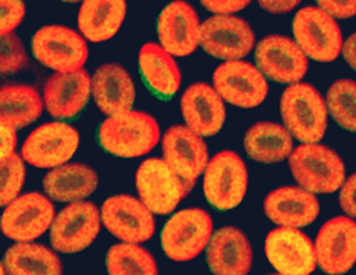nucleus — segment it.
I'll use <instances>...</instances> for the list:
<instances>
[{
	"label": "nucleus",
	"mask_w": 356,
	"mask_h": 275,
	"mask_svg": "<svg viewBox=\"0 0 356 275\" xmlns=\"http://www.w3.org/2000/svg\"><path fill=\"white\" fill-rule=\"evenodd\" d=\"M263 211L278 226L305 228L318 217L320 202L303 187H282L265 197Z\"/></svg>",
	"instance_id": "22"
},
{
	"label": "nucleus",
	"mask_w": 356,
	"mask_h": 275,
	"mask_svg": "<svg viewBox=\"0 0 356 275\" xmlns=\"http://www.w3.org/2000/svg\"><path fill=\"white\" fill-rule=\"evenodd\" d=\"M153 211L141 199L129 194H118L106 199L102 206V220L107 231L121 242H149L156 224Z\"/></svg>",
	"instance_id": "15"
},
{
	"label": "nucleus",
	"mask_w": 356,
	"mask_h": 275,
	"mask_svg": "<svg viewBox=\"0 0 356 275\" xmlns=\"http://www.w3.org/2000/svg\"><path fill=\"white\" fill-rule=\"evenodd\" d=\"M0 121L23 128L42 117L44 99L26 84H5L0 89Z\"/></svg>",
	"instance_id": "29"
},
{
	"label": "nucleus",
	"mask_w": 356,
	"mask_h": 275,
	"mask_svg": "<svg viewBox=\"0 0 356 275\" xmlns=\"http://www.w3.org/2000/svg\"><path fill=\"white\" fill-rule=\"evenodd\" d=\"M2 17H0V35L14 33L25 19L26 8L23 0H0Z\"/></svg>",
	"instance_id": "35"
},
{
	"label": "nucleus",
	"mask_w": 356,
	"mask_h": 275,
	"mask_svg": "<svg viewBox=\"0 0 356 275\" xmlns=\"http://www.w3.org/2000/svg\"><path fill=\"white\" fill-rule=\"evenodd\" d=\"M207 263L216 275H246L252 267V247L234 226L218 229L207 247Z\"/></svg>",
	"instance_id": "23"
},
{
	"label": "nucleus",
	"mask_w": 356,
	"mask_h": 275,
	"mask_svg": "<svg viewBox=\"0 0 356 275\" xmlns=\"http://www.w3.org/2000/svg\"><path fill=\"white\" fill-rule=\"evenodd\" d=\"M207 11L214 14H234L245 10L252 0H199Z\"/></svg>",
	"instance_id": "38"
},
{
	"label": "nucleus",
	"mask_w": 356,
	"mask_h": 275,
	"mask_svg": "<svg viewBox=\"0 0 356 275\" xmlns=\"http://www.w3.org/2000/svg\"><path fill=\"white\" fill-rule=\"evenodd\" d=\"M25 162L22 155L13 153L10 158L2 160L0 173H2V182H0V203L2 206L10 205L15 197L20 196V191L25 183Z\"/></svg>",
	"instance_id": "33"
},
{
	"label": "nucleus",
	"mask_w": 356,
	"mask_h": 275,
	"mask_svg": "<svg viewBox=\"0 0 356 275\" xmlns=\"http://www.w3.org/2000/svg\"><path fill=\"white\" fill-rule=\"evenodd\" d=\"M200 46L219 60L245 58L255 46L250 23L233 14H216L200 26Z\"/></svg>",
	"instance_id": "12"
},
{
	"label": "nucleus",
	"mask_w": 356,
	"mask_h": 275,
	"mask_svg": "<svg viewBox=\"0 0 356 275\" xmlns=\"http://www.w3.org/2000/svg\"><path fill=\"white\" fill-rule=\"evenodd\" d=\"M255 63L266 78L289 86L305 78L309 57L296 40L274 34L255 46Z\"/></svg>",
	"instance_id": "16"
},
{
	"label": "nucleus",
	"mask_w": 356,
	"mask_h": 275,
	"mask_svg": "<svg viewBox=\"0 0 356 275\" xmlns=\"http://www.w3.org/2000/svg\"><path fill=\"white\" fill-rule=\"evenodd\" d=\"M107 272L112 275H156L158 263L149 251L138 243L115 244L106 257Z\"/></svg>",
	"instance_id": "31"
},
{
	"label": "nucleus",
	"mask_w": 356,
	"mask_h": 275,
	"mask_svg": "<svg viewBox=\"0 0 356 275\" xmlns=\"http://www.w3.org/2000/svg\"><path fill=\"white\" fill-rule=\"evenodd\" d=\"M288 162L298 185L314 194L335 193L346 181L343 159L337 151L318 142L298 145Z\"/></svg>",
	"instance_id": "3"
},
{
	"label": "nucleus",
	"mask_w": 356,
	"mask_h": 275,
	"mask_svg": "<svg viewBox=\"0 0 356 275\" xmlns=\"http://www.w3.org/2000/svg\"><path fill=\"white\" fill-rule=\"evenodd\" d=\"M243 145L248 156L261 164L282 162L293 151V141L289 130L270 121L255 122L248 128Z\"/></svg>",
	"instance_id": "28"
},
{
	"label": "nucleus",
	"mask_w": 356,
	"mask_h": 275,
	"mask_svg": "<svg viewBox=\"0 0 356 275\" xmlns=\"http://www.w3.org/2000/svg\"><path fill=\"white\" fill-rule=\"evenodd\" d=\"M56 208L48 194L26 193L5 206L0 228L14 242H34L51 229Z\"/></svg>",
	"instance_id": "10"
},
{
	"label": "nucleus",
	"mask_w": 356,
	"mask_h": 275,
	"mask_svg": "<svg viewBox=\"0 0 356 275\" xmlns=\"http://www.w3.org/2000/svg\"><path fill=\"white\" fill-rule=\"evenodd\" d=\"M102 211L95 203L76 201L61 210L51 226V244L61 254H76L89 248L99 234Z\"/></svg>",
	"instance_id": "9"
},
{
	"label": "nucleus",
	"mask_w": 356,
	"mask_h": 275,
	"mask_svg": "<svg viewBox=\"0 0 356 275\" xmlns=\"http://www.w3.org/2000/svg\"><path fill=\"white\" fill-rule=\"evenodd\" d=\"M321 10L338 20L352 19L356 15V0H315Z\"/></svg>",
	"instance_id": "36"
},
{
	"label": "nucleus",
	"mask_w": 356,
	"mask_h": 275,
	"mask_svg": "<svg viewBox=\"0 0 356 275\" xmlns=\"http://www.w3.org/2000/svg\"><path fill=\"white\" fill-rule=\"evenodd\" d=\"M15 127L10 124H3L2 122V156L0 160L10 158L13 153H15V145H17V133H15Z\"/></svg>",
	"instance_id": "40"
},
{
	"label": "nucleus",
	"mask_w": 356,
	"mask_h": 275,
	"mask_svg": "<svg viewBox=\"0 0 356 275\" xmlns=\"http://www.w3.org/2000/svg\"><path fill=\"white\" fill-rule=\"evenodd\" d=\"M161 138L158 121L152 115L127 110L112 115L98 128L103 150L117 158H141L156 147Z\"/></svg>",
	"instance_id": "1"
},
{
	"label": "nucleus",
	"mask_w": 356,
	"mask_h": 275,
	"mask_svg": "<svg viewBox=\"0 0 356 275\" xmlns=\"http://www.w3.org/2000/svg\"><path fill=\"white\" fill-rule=\"evenodd\" d=\"M80 144V135L66 122H48L37 127L23 142L22 156L37 168H56L71 159Z\"/></svg>",
	"instance_id": "13"
},
{
	"label": "nucleus",
	"mask_w": 356,
	"mask_h": 275,
	"mask_svg": "<svg viewBox=\"0 0 356 275\" xmlns=\"http://www.w3.org/2000/svg\"><path fill=\"white\" fill-rule=\"evenodd\" d=\"M200 26L195 8L184 0H175L158 17L159 43L175 57H188L200 44Z\"/></svg>",
	"instance_id": "18"
},
{
	"label": "nucleus",
	"mask_w": 356,
	"mask_h": 275,
	"mask_svg": "<svg viewBox=\"0 0 356 275\" xmlns=\"http://www.w3.org/2000/svg\"><path fill=\"white\" fill-rule=\"evenodd\" d=\"M202 138L188 126H173L162 136L164 160L184 179L196 182L210 162Z\"/></svg>",
	"instance_id": "20"
},
{
	"label": "nucleus",
	"mask_w": 356,
	"mask_h": 275,
	"mask_svg": "<svg viewBox=\"0 0 356 275\" xmlns=\"http://www.w3.org/2000/svg\"><path fill=\"white\" fill-rule=\"evenodd\" d=\"M3 266L13 275H60L61 260L56 252L38 243L17 242L6 251Z\"/></svg>",
	"instance_id": "30"
},
{
	"label": "nucleus",
	"mask_w": 356,
	"mask_h": 275,
	"mask_svg": "<svg viewBox=\"0 0 356 275\" xmlns=\"http://www.w3.org/2000/svg\"><path fill=\"white\" fill-rule=\"evenodd\" d=\"M213 237V219L205 210L187 208L173 214L162 228L161 244L175 262H190L202 254Z\"/></svg>",
	"instance_id": "6"
},
{
	"label": "nucleus",
	"mask_w": 356,
	"mask_h": 275,
	"mask_svg": "<svg viewBox=\"0 0 356 275\" xmlns=\"http://www.w3.org/2000/svg\"><path fill=\"white\" fill-rule=\"evenodd\" d=\"M34 58L56 72H74L83 69L89 57L86 38L76 31L49 25L43 26L31 40Z\"/></svg>",
	"instance_id": "8"
},
{
	"label": "nucleus",
	"mask_w": 356,
	"mask_h": 275,
	"mask_svg": "<svg viewBox=\"0 0 356 275\" xmlns=\"http://www.w3.org/2000/svg\"><path fill=\"white\" fill-rule=\"evenodd\" d=\"M292 33L293 40L311 60L330 63L343 53L341 28L337 19L320 6H306L298 10L292 20Z\"/></svg>",
	"instance_id": "5"
},
{
	"label": "nucleus",
	"mask_w": 356,
	"mask_h": 275,
	"mask_svg": "<svg viewBox=\"0 0 356 275\" xmlns=\"http://www.w3.org/2000/svg\"><path fill=\"white\" fill-rule=\"evenodd\" d=\"M339 206L353 219H356V173L349 176L339 188Z\"/></svg>",
	"instance_id": "37"
},
{
	"label": "nucleus",
	"mask_w": 356,
	"mask_h": 275,
	"mask_svg": "<svg viewBox=\"0 0 356 275\" xmlns=\"http://www.w3.org/2000/svg\"><path fill=\"white\" fill-rule=\"evenodd\" d=\"M284 127L301 144L320 142L327 130V103L307 83L289 84L280 98Z\"/></svg>",
	"instance_id": "2"
},
{
	"label": "nucleus",
	"mask_w": 356,
	"mask_h": 275,
	"mask_svg": "<svg viewBox=\"0 0 356 275\" xmlns=\"http://www.w3.org/2000/svg\"><path fill=\"white\" fill-rule=\"evenodd\" d=\"M173 57L156 43H145L138 56L139 72L147 88L162 99L175 97L182 83L181 69Z\"/></svg>",
	"instance_id": "25"
},
{
	"label": "nucleus",
	"mask_w": 356,
	"mask_h": 275,
	"mask_svg": "<svg viewBox=\"0 0 356 275\" xmlns=\"http://www.w3.org/2000/svg\"><path fill=\"white\" fill-rule=\"evenodd\" d=\"M92 97V78L86 69L56 72L44 84V107L52 118L72 119L86 109Z\"/></svg>",
	"instance_id": "19"
},
{
	"label": "nucleus",
	"mask_w": 356,
	"mask_h": 275,
	"mask_svg": "<svg viewBox=\"0 0 356 275\" xmlns=\"http://www.w3.org/2000/svg\"><path fill=\"white\" fill-rule=\"evenodd\" d=\"M60 2H65V3H76V2H83V0H60Z\"/></svg>",
	"instance_id": "42"
},
{
	"label": "nucleus",
	"mask_w": 356,
	"mask_h": 275,
	"mask_svg": "<svg viewBox=\"0 0 356 275\" xmlns=\"http://www.w3.org/2000/svg\"><path fill=\"white\" fill-rule=\"evenodd\" d=\"M28 65V56L20 38L14 33L2 35V58L0 71L3 75L15 74Z\"/></svg>",
	"instance_id": "34"
},
{
	"label": "nucleus",
	"mask_w": 356,
	"mask_h": 275,
	"mask_svg": "<svg viewBox=\"0 0 356 275\" xmlns=\"http://www.w3.org/2000/svg\"><path fill=\"white\" fill-rule=\"evenodd\" d=\"M182 118L200 136L218 135L227 118L225 99L210 84L195 83L181 98Z\"/></svg>",
	"instance_id": "21"
},
{
	"label": "nucleus",
	"mask_w": 356,
	"mask_h": 275,
	"mask_svg": "<svg viewBox=\"0 0 356 275\" xmlns=\"http://www.w3.org/2000/svg\"><path fill=\"white\" fill-rule=\"evenodd\" d=\"M126 11V0H83L76 19L80 34L94 43L111 40L121 29Z\"/></svg>",
	"instance_id": "26"
},
{
	"label": "nucleus",
	"mask_w": 356,
	"mask_h": 275,
	"mask_svg": "<svg viewBox=\"0 0 356 275\" xmlns=\"http://www.w3.org/2000/svg\"><path fill=\"white\" fill-rule=\"evenodd\" d=\"M92 98L107 117L131 110L135 103V84L120 65L99 66L92 76Z\"/></svg>",
	"instance_id": "24"
},
{
	"label": "nucleus",
	"mask_w": 356,
	"mask_h": 275,
	"mask_svg": "<svg viewBox=\"0 0 356 275\" xmlns=\"http://www.w3.org/2000/svg\"><path fill=\"white\" fill-rule=\"evenodd\" d=\"M327 110L339 127L356 133V81L337 80L327 90Z\"/></svg>",
	"instance_id": "32"
},
{
	"label": "nucleus",
	"mask_w": 356,
	"mask_h": 275,
	"mask_svg": "<svg viewBox=\"0 0 356 275\" xmlns=\"http://www.w3.org/2000/svg\"><path fill=\"white\" fill-rule=\"evenodd\" d=\"M98 187V174L84 164H63L43 178V190L56 202L84 201Z\"/></svg>",
	"instance_id": "27"
},
{
	"label": "nucleus",
	"mask_w": 356,
	"mask_h": 275,
	"mask_svg": "<svg viewBox=\"0 0 356 275\" xmlns=\"http://www.w3.org/2000/svg\"><path fill=\"white\" fill-rule=\"evenodd\" d=\"M248 190V170L236 151L223 150L213 156L204 172V196L213 208L234 210Z\"/></svg>",
	"instance_id": "7"
},
{
	"label": "nucleus",
	"mask_w": 356,
	"mask_h": 275,
	"mask_svg": "<svg viewBox=\"0 0 356 275\" xmlns=\"http://www.w3.org/2000/svg\"><path fill=\"white\" fill-rule=\"evenodd\" d=\"M195 185L196 182L184 179L164 159H145L136 172L139 199L159 216L173 212Z\"/></svg>",
	"instance_id": "4"
},
{
	"label": "nucleus",
	"mask_w": 356,
	"mask_h": 275,
	"mask_svg": "<svg viewBox=\"0 0 356 275\" xmlns=\"http://www.w3.org/2000/svg\"><path fill=\"white\" fill-rule=\"evenodd\" d=\"M316 262L330 275L349 272L356 263V222L350 216H337L324 224L315 239Z\"/></svg>",
	"instance_id": "17"
},
{
	"label": "nucleus",
	"mask_w": 356,
	"mask_h": 275,
	"mask_svg": "<svg viewBox=\"0 0 356 275\" xmlns=\"http://www.w3.org/2000/svg\"><path fill=\"white\" fill-rule=\"evenodd\" d=\"M265 254L274 269L283 275H309L318 266L315 243L292 226H278L266 235Z\"/></svg>",
	"instance_id": "14"
},
{
	"label": "nucleus",
	"mask_w": 356,
	"mask_h": 275,
	"mask_svg": "<svg viewBox=\"0 0 356 275\" xmlns=\"http://www.w3.org/2000/svg\"><path fill=\"white\" fill-rule=\"evenodd\" d=\"M214 89L227 103L240 109H254L269 92L266 76L257 66L243 60H229L213 74Z\"/></svg>",
	"instance_id": "11"
},
{
	"label": "nucleus",
	"mask_w": 356,
	"mask_h": 275,
	"mask_svg": "<svg viewBox=\"0 0 356 275\" xmlns=\"http://www.w3.org/2000/svg\"><path fill=\"white\" fill-rule=\"evenodd\" d=\"M343 57L346 63L349 65L353 71H356V33H353L343 46Z\"/></svg>",
	"instance_id": "41"
},
{
	"label": "nucleus",
	"mask_w": 356,
	"mask_h": 275,
	"mask_svg": "<svg viewBox=\"0 0 356 275\" xmlns=\"http://www.w3.org/2000/svg\"><path fill=\"white\" fill-rule=\"evenodd\" d=\"M259 5L270 14H288L303 2V0H257Z\"/></svg>",
	"instance_id": "39"
}]
</instances>
